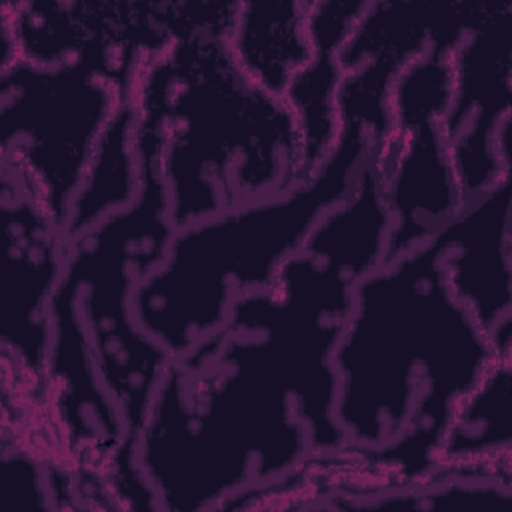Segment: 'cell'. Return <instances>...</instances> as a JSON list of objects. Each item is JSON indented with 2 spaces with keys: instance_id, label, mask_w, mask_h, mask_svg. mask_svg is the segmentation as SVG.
<instances>
[{
  "instance_id": "obj_3",
  "label": "cell",
  "mask_w": 512,
  "mask_h": 512,
  "mask_svg": "<svg viewBox=\"0 0 512 512\" xmlns=\"http://www.w3.org/2000/svg\"><path fill=\"white\" fill-rule=\"evenodd\" d=\"M134 146L136 198L68 238L48 312L42 420L58 452L92 474H108L124 450L134 466L138 430L172 362L132 310L138 284L162 260L174 232L154 134L134 124Z\"/></svg>"
},
{
  "instance_id": "obj_1",
  "label": "cell",
  "mask_w": 512,
  "mask_h": 512,
  "mask_svg": "<svg viewBox=\"0 0 512 512\" xmlns=\"http://www.w3.org/2000/svg\"><path fill=\"white\" fill-rule=\"evenodd\" d=\"M390 220L374 156L270 288L240 296L226 322L172 358L134 442L154 510L252 508L336 462L334 350L356 282L384 262Z\"/></svg>"
},
{
  "instance_id": "obj_14",
  "label": "cell",
  "mask_w": 512,
  "mask_h": 512,
  "mask_svg": "<svg viewBox=\"0 0 512 512\" xmlns=\"http://www.w3.org/2000/svg\"><path fill=\"white\" fill-rule=\"evenodd\" d=\"M310 2H236L228 46L238 66L266 92L284 98L312 62Z\"/></svg>"
},
{
  "instance_id": "obj_12",
  "label": "cell",
  "mask_w": 512,
  "mask_h": 512,
  "mask_svg": "<svg viewBox=\"0 0 512 512\" xmlns=\"http://www.w3.org/2000/svg\"><path fill=\"white\" fill-rule=\"evenodd\" d=\"M364 6L366 0L310 2L308 32L314 48L312 62L298 74L284 96L302 130L308 172L324 160L336 142L340 130L336 92L342 80L336 58Z\"/></svg>"
},
{
  "instance_id": "obj_8",
  "label": "cell",
  "mask_w": 512,
  "mask_h": 512,
  "mask_svg": "<svg viewBox=\"0 0 512 512\" xmlns=\"http://www.w3.org/2000/svg\"><path fill=\"white\" fill-rule=\"evenodd\" d=\"M4 268L0 342L4 422L42 428L50 302L66 264L64 230L16 182L0 176Z\"/></svg>"
},
{
  "instance_id": "obj_7",
  "label": "cell",
  "mask_w": 512,
  "mask_h": 512,
  "mask_svg": "<svg viewBox=\"0 0 512 512\" xmlns=\"http://www.w3.org/2000/svg\"><path fill=\"white\" fill-rule=\"evenodd\" d=\"M448 98L446 52L432 50L410 60L390 84V132L378 148L390 220L386 258L430 240L464 206L442 134Z\"/></svg>"
},
{
  "instance_id": "obj_9",
  "label": "cell",
  "mask_w": 512,
  "mask_h": 512,
  "mask_svg": "<svg viewBox=\"0 0 512 512\" xmlns=\"http://www.w3.org/2000/svg\"><path fill=\"white\" fill-rule=\"evenodd\" d=\"M442 134L464 202L512 176V0L496 2L450 52Z\"/></svg>"
},
{
  "instance_id": "obj_15",
  "label": "cell",
  "mask_w": 512,
  "mask_h": 512,
  "mask_svg": "<svg viewBox=\"0 0 512 512\" xmlns=\"http://www.w3.org/2000/svg\"><path fill=\"white\" fill-rule=\"evenodd\" d=\"M140 188V168L134 146V112L130 96L116 116L90 164L66 220V238L98 224L128 206Z\"/></svg>"
},
{
  "instance_id": "obj_6",
  "label": "cell",
  "mask_w": 512,
  "mask_h": 512,
  "mask_svg": "<svg viewBox=\"0 0 512 512\" xmlns=\"http://www.w3.org/2000/svg\"><path fill=\"white\" fill-rule=\"evenodd\" d=\"M130 86L92 60L18 58L0 70V176L16 182L62 230Z\"/></svg>"
},
{
  "instance_id": "obj_11",
  "label": "cell",
  "mask_w": 512,
  "mask_h": 512,
  "mask_svg": "<svg viewBox=\"0 0 512 512\" xmlns=\"http://www.w3.org/2000/svg\"><path fill=\"white\" fill-rule=\"evenodd\" d=\"M496 2L498 0H366L360 18L338 52V68L344 76L372 62L402 68L432 50L450 54L464 34L478 24Z\"/></svg>"
},
{
  "instance_id": "obj_4",
  "label": "cell",
  "mask_w": 512,
  "mask_h": 512,
  "mask_svg": "<svg viewBox=\"0 0 512 512\" xmlns=\"http://www.w3.org/2000/svg\"><path fill=\"white\" fill-rule=\"evenodd\" d=\"M390 84L368 66L344 74L336 92L340 130L314 170L282 192L174 228L132 298L138 326L170 358L214 334L240 296L270 288L320 220L354 192L390 132Z\"/></svg>"
},
{
  "instance_id": "obj_13",
  "label": "cell",
  "mask_w": 512,
  "mask_h": 512,
  "mask_svg": "<svg viewBox=\"0 0 512 512\" xmlns=\"http://www.w3.org/2000/svg\"><path fill=\"white\" fill-rule=\"evenodd\" d=\"M512 476V350H504L456 408L444 434L436 476Z\"/></svg>"
},
{
  "instance_id": "obj_10",
  "label": "cell",
  "mask_w": 512,
  "mask_h": 512,
  "mask_svg": "<svg viewBox=\"0 0 512 512\" xmlns=\"http://www.w3.org/2000/svg\"><path fill=\"white\" fill-rule=\"evenodd\" d=\"M512 176L464 202L434 236L448 288L490 336L512 324Z\"/></svg>"
},
{
  "instance_id": "obj_2",
  "label": "cell",
  "mask_w": 512,
  "mask_h": 512,
  "mask_svg": "<svg viewBox=\"0 0 512 512\" xmlns=\"http://www.w3.org/2000/svg\"><path fill=\"white\" fill-rule=\"evenodd\" d=\"M432 236L364 274L334 350L344 450L320 494L422 484L436 474L448 424L500 352L448 288Z\"/></svg>"
},
{
  "instance_id": "obj_5",
  "label": "cell",
  "mask_w": 512,
  "mask_h": 512,
  "mask_svg": "<svg viewBox=\"0 0 512 512\" xmlns=\"http://www.w3.org/2000/svg\"><path fill=\"white\" fill-rule=\"evenodd\" d=\"M130 106L134 122L156 138L174 228L282 192L308 174L296 114L238 66L224 34L170 40L138 68Z\"/></svg>"
}]
</instances>
